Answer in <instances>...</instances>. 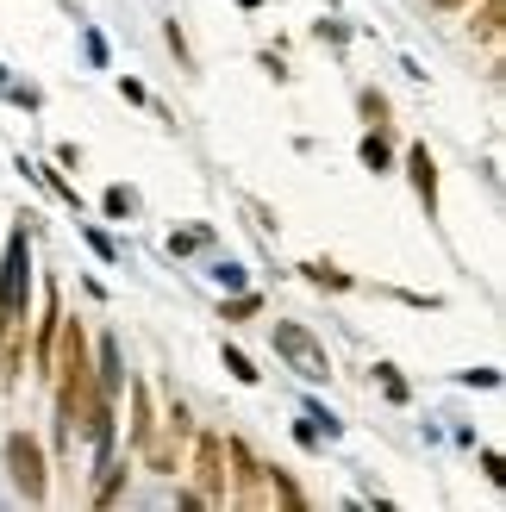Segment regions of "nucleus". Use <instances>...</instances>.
<instances>
[{
  "instance_id": "f8f14e48",
  "label": "nucleus",
  "mask_w": 506,
  "mask_h": 512,
  "mask_svg": "<svg viewBox=\"0 0 506 512\" xmlns=\"http://www.w3.org/2000/svg\"><path fill=\"white\" fill-rule=\"evenodd\" d=\"M225 369H232V375L244 381V388H250V381H257V369H250V356H244V350H225Z\"/></svg>"
},
{
  "instance_id": "1a4fd4ad",
  "label": "nucleus",
  "mask_w": 506,
  "mask_h": 512,
  "mask_svg": "<svg viewBox=\"0 0 506 512\" xmlns=\"http://www.w3.org/2000/svg\"><path fill=\"white\" fill-rule=\"evenodd\" d=\"M469 32L482 38L488 50H500V32H506V0H469Z\"/></svg>"
},
{
  "instance_id": "20e7f679",
  "label": "nucleus",
  "mask_w": 506,
  "mask_h": 512,
  "mask_svg": "<svg viewBox=\"0 0 506 512\" xmlns=\"http://www.w3.org/2000/svg\"><path fill=\"white\" fill-rule=\"evenodd\" d=\"M0 325H25V232L7 244V275H0Z\"/></svg>"
},
{
  "instance_id": "f257e3e1",
  "label": "nucleus",
  "mask_w": 506,
  "mask_h": 512,
  "mask_svg": "<svg viewBox=\"0 0 506 512\" xmlns=\"http://www.w3.org/2000/svg\"><path fill=\"white\" fill-rule=\"evenodd\" d=\"M50 375H57L63 425L88 419V406H94V356H88V331H82V319H57V350H50Z\"/></svg>"
},
{
  "instance_id": "423d86ee",
  "label": "nucleus",
  "mask_w": 506,
  "mask_h": 512,
  "mask_svg": "<svg viewBox=\"0 0 506 512\" xmlns=\"http://www.w3.org/2000/svg\"><path fill=\"white\" fill-rule=\"evenodd\" d=\"M225 456H232V475H238V488H232V506H269V488H263V463L250 456L238 438L225 444Z\"/></svg>"
},
{
  "instance_id": "9d476101",
  "label": "nucleus",
  "mask_w": 506,
  "mask_h": 512,
  "mask_svg": "<svg viewBox=\"0 0 506 512\" xmlns=\"http://www.w3.org/2000/svg\"><path fill=\"white\" fill-rule=\"evenodd\" d=\"M363 163H369L375 175H382V169H388V144H382V125H375V132L363 138Z\"/></svg>"
},
{
  "instance_id": "7ed1b4c3",
  "label": "nucleus",
  "mask_w": 506,
  "mask_h": 512,
  "mask_svg": "<svg viewBox=\"0 0 506 512\" xmlns=\"http://www.w3.org/2000/svg\"><path fill=\"white\" fill-rule=\"evenodd\" d=\"M7 469H13V481H19V494H25V500H44V494H50V475H44V450H38V438L13 431V438H7Z\"/></svg>"
},
{
  "instance_id": "9b49d317",
  "label": "nucleus",
  "mask_w": 506,
  "mask_h": 512,
  "mask_svg": "<svg viewBox=\"0 0 506 512\" xmlns=\"http://www.w3.org/2000/svg\"><path fill=\"white\" fill-rule=\"evenodd\" d=\"M307 281H319V288H350V275L332 269V263H307Z\"/></svg>"
},
{
  "instance_id": "4468645a",
  "label": "nucleus",
  "mask_w": 506,
  "mask_h": 512,
  "mask_svg": "<svg viewBox=\"0 0 506 512\" xmlns=\"http://www.w3.org/2000/svg\"><path fill=\"white\" fill-rule=\"evenodd\" d=\"M107 213H113V219H125V213H132V194L113 188V194H107Z\"/></svg>"
},
{
  "instance_id": "0eeeda50",
  "label": "nucleus",
  "mask_w": 506,
  "mask_h": 512,
  "mask_svg": "<svg viewBox=\"0 0 506 512\" xmlns=\"http://www.w3.org/2000/svg\"><path fill=\"white\" fill-rule=\"evenodd\" d=\"M407 175H413V194L425 200V213H438V163H432V150H425V144L407 150Z\"/></svg>"
},
{
  "instance_id": "39448f33",
  "label": "nucleus",
  "mask_w": 506,
  "mask_h": 512,
  "mask_svg": "<svg viewBox=\"0 0 506 512\" xmlns=\"http://www.w3.org/2000/svg\"><path fill=\"white\" fill-rule=\"evenodd\" d=\"M275 350H282V356H288V363H294L300 375H307V381H325V375H332L325 350H319V344H313L300 325H275Z\"/></svg>"
},
{
  "instance_id": "ddd939ff",
  "label": "nucleus",
  "mask_w": 506,
  "mask_h": 512,
  "mask_svg": "<svg viewBox=\"0 0 506 512\" xmlns=\"http://www.w3.org/2000/svg\"><path fill=\"white\" fill-rule=\"evenodd\" d=\"M363 119H369V125H388V100H382V94H375V88L363 94Z\"/></svg>"
},
{
  "instance_id": "f03ea898",
  "label": "nucleus",
  "mask_w": 506,
  "mask_h": 512,
  "mask_svg": "<svg viewBox=\"0 0 506 512\" xmlns=\"http://www.w3.org/2000/svg\"><path fill=\"white\" fill-rule=\"evenodd\" d=\"M194 500L200 506H232V475H225V438L200 431L194 438Z\"/></svg>"
},
{
  "instance_id": "6e6552de",
  "label": "nucleus",
  "mask_w": 506,
  "mask_h": 512,
  "mask_svg": "<svg viewBox=\"0 0 506 512\" xmlns=\"http://www.w3.org/2000/svg\"><path fill=\"white\" fill-rule=\"evenodd\" d=\"M157 400H150V388H144V381H132V444L138 450H150V444H157Z\"/></svg>"
},
{
  "instance_id": "2eb2a0df",
  "label": "nucleus",
  "mask_w": 506,
  "mask_h": 512,
  "mask_svg": "<svg viewBox=\"0 0 506 512\" xmlns=\"http://www.w3.org/2000/svg\"><path fill=\"white\" fill-rule=\"evenodd\" d=\"M432 7H438V13H457V7H469V0H432Z\"/></svg>"
}]
</instances>
